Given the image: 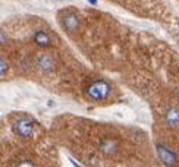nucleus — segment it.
<instances>
[{"label": "nucleus", "instance_id": "nucleus-2", "mask_svg": "<svg viewBox=\"0 0 179 167\" xmlns=\"http://www.w3.org/2000/svg\"><path fill=\"white\" fill-rule=\"evenodd\" d=\"M12 129L13 132L22 136L25 139H29L34 136V120L32 119H27V117H21V119L15 120L13 125H12Z\"/></svg>", "mask_w": 179, "mask_h": 167}, {"label": "nucleus", "instance_id": "nucleus-4", "mask_svg": "<svg viewBox=\"0 0 179 167\" xmlns=\"http://www.w3.org/2000/svg\"><path fill=\"white\" fill-rule=\"evenodd\" d=\"M100 151H102L104 155H116L119 153V144L113 139H104L100 145Z\"/></svg>", "mask_w": 179, "mask_h": 167}, {"label": "nucleus", "instance_id": "nucleus-6", "mask_svg": "<svg viewBox=\"0 0 179 167\" xmlns=\"http://www.w3.org/2000/svg\"><path fill=\"white\" fill-rule=\"evenodd\" d=\"M63 25H65V28L68 29V31L73 32V31L78 28L79 22H78V18H77V16L71 13V15H68V16L65 18V21H63Z\"/></svg>", "mask_w": 179, "mask_h": 167}, {"label": "nucleus", "instance_id": "nucleus-9", "mask_svg": "<svg viewBox=\"0 0 179 167\" xmlns=\"http://www.w3.org/2000/svg\"><path fill=\"white\" fill-rule=\"evenodd\" d=\"M18 167H35L34 163H31V161H22Z\"/></svg>", "mask_w": 179, "mask_h": 167}, {"label": "nucleus", "instance_id": "nucleus-10", "mask_svg": "<svg viewBox=\"0 0 179 167\" xmlns=\"http://www.w3.org/2000/svg\"><path fill=\"white\" fill-rule=\"evenodd\" d=\"M6 67H7L6 66V60L5 59H2V76H5L6 75Z\"/></svg>", "mask_w": 179, "mask_h": 167}, {"label": "nucleus", "instance_id": "nucleus-11", "mask_svg": "<svg viewBox=\"0 0 179 167\" xmlns=\"http://www.w3.org/2000/svg\"><path fill=\"white\" fill-rule=\"evenodd\" d=\"M69 161L72 163V164H73V166H75V167H82V166H81V164H78V163L75 161V160H73V158H69Z\"/></svg>", "mask_w": 179, "mask_h": 167}, {"label": "nucleus", "instance_id": "nucleus-3", "mask_svg": "<svg viewBox=\"0 0 179 167\" xmlns=\"http://www.w3.org/2000/svg\"><path fill=\"white\" fill-rule=\"evenodd\" d=\"M157 153H159V157L163 164L169 167H173L178 164V155L170 148L165 147V145H157Z\"/></svg>", "mask_w": 179, "mask_h": 167}, {"label": "nucleus", "instance_id": "nucleus-1", "mask_svg": "<svg viewBox=\"0 0 179 167\" xmlns=\"http://www.w3.org/2000/svg\"><path fill=\"white\" fill-rule=\"evenodd\" d=\"M87 96L94 101H104L112 96V85L106 81H94L87 88Z\"/></svg>", "mask_w": 179, "mask_h": 167}, {"label": "nucleus", "instance_id": "nucleus-8", "mask_svg": "<svg viewBox=\"0 0 179 167\" xmlns=\"http://www.w3.org/2000/svg\"><path fill=\"white\" fill-rule=\"evenodd\" d=\"M53 66H54L53 60L48 57V56H44V57L41 59V62H40V67H41V69H43L44 72L52 71V69H53Z\"/></svg>", "mask_w": 179, "mask_h": 167}, {"label": "nucleus", "instance_id": "nucleus-5", "mask_svg": "<svg viewBox=\"0 0 179 167\" xmlns=\"http://www.w3.org/2000/svg\"><path fill=\"white\" fill-rule=\"evenodd\" d=\"M34 41L38 44L40 47H43V48H47L48 46H50V43H52V41H50V37H48L44 31H38V32L35 34Z\"/></svg>", "mask_w": 179, "mask_h": 167}, {"label": "nucleus", "instance_id": "nucleus-12", "mask_svg": "<svg viewBox=\"0 0 179 167\" xmlns=\"http://www.w3.org/2000/svg\"><path fill=\"white\" fill-rule=\"evenodd\" d=\"M88 3H90V5H92V6H96L97 5V0H88Z\"/></svg>", "mask_w": 179, "mask_h": 167}, {"label": "nucleus", "instance_id": "nucleus-7", "mask_svg": "<svg viewBox=\"0 0 179 167\" xmlns=\"http://www.w3.org/2000/svg\"><path fill=\"white\" fill-rule=\"evenodd\" d=\"M166 120L169 122L170 125L173 126H178L179 125V110L178 109H170L166 115Z\"/></svg>", "mask_w": 179, "mask_h": 167}]
</instances>
